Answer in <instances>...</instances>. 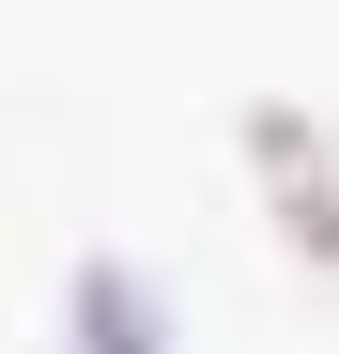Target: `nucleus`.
Wrapping results in <instances>:
<instances>
[{
  "mask_svg": "<svg viewBox=\"0 0 339 354\" xmlns=\"http://www.w3.org/2000/svg\"><path fill=\"white\" fill-rule=\"evenodd\" d=\"M247 169H262V201H277V247L293 262H339V154L293 93H262L247 108Z\"/></svg>",
  "mask_w": 339,
  "mask_h": 354,
  "instance_id": "1",
  "label": "nucleus"
},
{
  "mask_svg": "<svg viewBox=\"0 0 339 354\" xmlns=\"http://www.w3.org/2000/svg\"><path fill=\"white\" fill-rule=\"evenodd\" d=\"M62 354H170V292H154V262L93 247V262L62 277Z\"/></svg>",
  "mask_w": 339,
  "mask_h": 354,
  "instance_id": "2",
  "label": "nucleus"
}]
</instances>
